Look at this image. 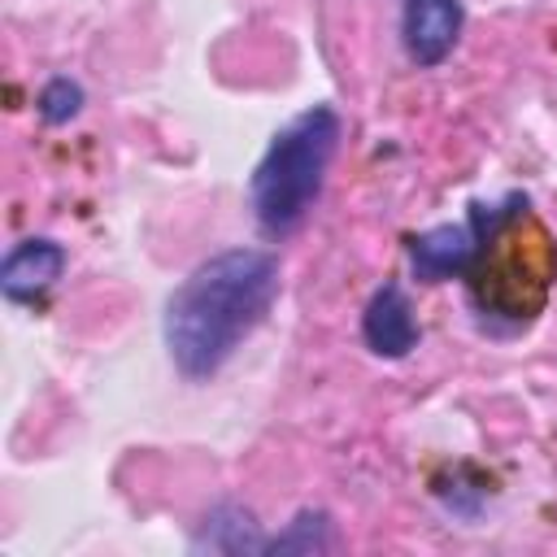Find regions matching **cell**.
Instances as JSON below:
<instances>
[{
  "mask_svg": "<svg viewBox=\"0 0 557 557\" xmlns=\"http://www.w3.org/2000/svg\"><path fill=\"white\" fill-rule=\"evenodd\" d=\"M278 300V257L265 248H222L200 261L165 300L161 335L183 379H213Z\"/></svg>",
  "mask_w": 557,
  "mask_h": 557,
  "instance_id": "obj_1",
  "label": "cell"
},
{
  "mask_svg": "<svg viewBox=\"0 0 557 557\" xmlns=\"http://www.w3.org/2000/svg\"><path fill=\"white\" fill-rule=\"evenodd\" d=\"M335 148H339V113L331 104H309L287 126L274 131L248 178V205L265 235L278 239L305 222V213L322 196Z\"/></svg>",
  "mask_w": 557,
  "mask_h": 557,
  "instance_id": "obj_2",
  "label": "cell"
},
{
  "mask_svg": "<svg viewBox=\"0 0 557 557\" xmlns=\"http://www.w3.org/2000/svg\"><path fill=\"white\" fill-rule=\"evenodd\" d=\"M527 205L522 191H509L505 200L496 205H470L466 222H444V226H431L422 235L409 239V265L422 283H444V278H466L487 244V235Z\"/></svg>",
  "mask_w": 557,
  "mask_h": 557,
  "instance_id": "obj_3",
  "label": "cell"
},
{
  "mask_svg": "<svg viewBox=\"0 0 557 557\" xmlns=\"http://www.w3.org/2000/svg\"><path fill=\"white\" fill-rule=\"evenodd\" d=\"M461 22H466L461 0H400V39L409 61L418 70L440 65L457 44Z\"/></svg>",
  "mask_w": 557,
  "mask_h": 557,
  "instance_id": "obj_4",
  "label": "cell"
},
{
  "mask_svg": "<svg viewBox=\"0 0 557 557\" xmlns=\"http://www.w3.org/2000/svg\"><path fill=\"white\" fill-rule=\"evenodd\" d=\"M65 248L57 239H44V235H30L22 244H13L0 261V292L13 300V305H30L39 300L61 274H65Z\"/></svg>",
  "mask_w": 557,
  "mask_h": 557,
  "instance_id": "obj_5",
  "label": "cell"
},
{
  "mask_svg": "<svg viewBox=\"0 0 557 557\" xmlns=\"http://www.w3.org/2000/svg\"><path fill=\"white\" fill-rule=\"evenodd\" d=\"M418 318H413V305H409V296H405V287L400 283H383L374 296H370V305H366V313H361V339H366V348L374 352V357H409L413 348H418Z\"/></svg>",
  "mask_w": 557,
  "mask_h": 557,
  "instance_id": "obj_6",
  "label": "cell"
},
{
  "mask_svg": "<svg viewBox=\"0 0 557 557\" xmlns=\"http://www.w3.org/2000/svg\"><path fill=\"white\" fill-rule=\"evenodd\" d=\"M265 544H270V535L261 531V522L235 500L213 505L205 513V522L196 527V535H191L196 553H205V548L209 553H265Z\"/></svg>",
  "mask_w": 557,
  "mask_h": 557,
  "instance_id": "obj_7",
  "label": "cell"
},
{
  "mask_svg": "<svg viewBox=\"0 0 557 557\" xmlns=\"http://www.w3.org/2000/svg\"><path fill=\"white\" fill-rule=\"evenodd\" d=\"M331 548H335V527H331L326 509H300L265 544V553H331Z\"/></svg>",
  "mask_w": 557,
  "mask_h": 557,
  "instance_id": "obj_8",
  "label": "cell"
},
{
  "mask_svg": "<svg viewBox=\"0 0 557 557\" xmlns=\"http://www.w3.org/2000/svg\"><path fill=\"white\" fill-rule=\"evenodd\" d=\"M78 109H83V87H78L74 78H65V74H57V78L39 91V117H44L48 126L70 122Z\"/></svg>",
  "mask_w": 557,
  "mask_h": 557,
  "instance_id": "obj_9",
  "label": "cell"
}]
</instances>
